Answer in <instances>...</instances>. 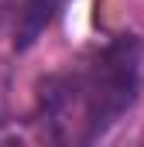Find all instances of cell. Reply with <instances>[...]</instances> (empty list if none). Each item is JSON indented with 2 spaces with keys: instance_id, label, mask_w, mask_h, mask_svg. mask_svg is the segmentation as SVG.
I'll return each mask as SVG.
<instances>
[{
  "instance_id": "obj_1",
  "label": "cell",
  "mask_w": 144,
  "mask_h": 147,
  "mask_svg": "<svg viewBox=\"0 0 144 147\" xmlns=\"http://www.w3.org/2000/svg\"><path fill=\"white\" fill-rule=\"evenodd\" d=\"M72 103L82 106V140L103 137L134 106L141 89V38L120 34L89 62V69L72 72Z\"/></svg>"
},
{
  "instance_id": "obj_2",
  "label": "cell",
  "mask_w": 144,
  "mask_h": 147,
  "mask_svg": "<svg viewBox=\"0 0 144 147\" xmlns=\"http://www.w3.org/2000/svg\"><path fill=\"white\" fill-rule=\"evenodd\" d=\"M55 7H58V0H24L21 14H17V28H14V48L17 51H28L41 38V31L55 17Z\"/></svg>"
}]
</instances>
